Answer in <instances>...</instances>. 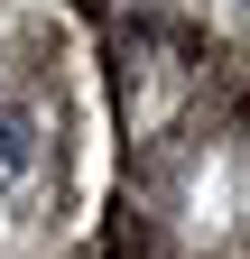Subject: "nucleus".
<instances>
[{"label": "nucleus", "instance_id": "nucleus-1", "mask_svg": "<svg viewBox=\"0 0 250 259\" xmlns=\"http://www.w3.org/2000/svg\"><path fill=\"white\" fill-rule=\"evenodd\" d=\"M19 176H28V120L0 111V185H19Z\"/></svg>", "mask_w": 250, "mask_h": 259}]
</instances>
